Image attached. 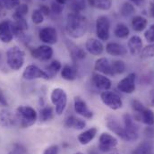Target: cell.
Wrapping results in <instances>:
<instances>
[{"mask_svg": "<svg viewBox=\"0 0 154 154\" xmlns=\"http://www.w3.org/2000/svg\"><path fill=\"white\" fill-rule=\"evenodd\" d=\"M89 28L88 19L81 13L71 12L66 16V32L69 37L80 38L85 35Z\"/></svg>", "mask_w": 154, "mask_h": 154, "instance_id": "1", "label": "cell"}, {"mask_svg": "<svg viewBox=\"0 0 154 154\" xmlns=\"http://www.w3.org/2000/svg\"><path fill=\"white\" fill-rule=\"evenodd\" d=\"M15 116L22 128H28L33 125L38 118L36 110L30 106H19L16 109Z\"/></svg>", "mask_w": 154, "mask_h": 154, "instance_id": "2", "label": "cell"}, {"mask_svg": "<svg viewBox=\"0 0 154 154\" xmlns=\"http://www.w3.org/2000/svg\"><path fill=\"white\" fill-rule=\"evenodd\" d=\"M25 60V53L19 47H12L6 51V64L14 71L20 70Z\"/></svg>", "mask_w": 154, "mask_h": 154, "instance_id": "3", "label": "cell"}, {"mask_svg": "<svg viewBox=\"0 0 154 154\" xmlns=\"http://www.w3.org/2000/svg\"><path fill=\"white\" fill-rule=\"evenodd\" d=\"M50 100L52 104L56 107V113L61 116L67 105V94L62 88H55L51 91Z\"/></svg>", "mask_w": 154, "mask_h": 154, "instance_id": "4", "label": "cell"}, {"mask_svg": "<svg viewBox=\"0 0 154 154\" xmlns=\"http://www.w3.org/2000/svg\"><path fill=\"white\" fill-rule=\"evenodd\" d=\"M124 128H125V142L132 143L138 139L139 137V127L135 124L133 116L129 114H125L123 116Z\"/></svg>", "mask_w": 154, "mask_h": 154, "instance_id": "5", "label": "cell"}, {"mask_svg": "<svg viewBox=\"0 0 154 154\" xmlns=\"http://www.w3.org/2000/svg\"><path fill=\"white\" fill-rule=\"evenodd\" d=\"M96 35L101 41H107L110 36V21L105 16H99L96 20Z\"/></svg>", "mask_w": 154, "mask_h": 154, "instance_id": "6", "label": "cell"}, {"mask_svg": "<svg viewBox=\"0 0 154 154\" xmlns=\"http://www.w3.org/2000/svg\"><path fill=\"white\" fill-rule=\"evenodd\" d=\"M100 100L104 105L113 110H117L123 107V101L120 96L111 91H104L100 94Z\"/></svg>", "mask_w": 154, "mask_h": 154, "instance_id": "7", "label": "cell"}, {"mask_svg": "<svg viewBox=\"0 0 154 154\" xmlns=\"http://www.w3.org/2000/svg\"><path fill=\"white\" fill-rule=\"evenodd\" d=\"M118 143L117 139L109 133H102L99 138V151L101 152H112Z\"/></svg>", "mask_w": 154, "mask_h": 154, "instance_id": "8", "label": "cell"}, {"mask_svg": "<svg viewBox=\"0 0 154 154\" xmlns=\"http://www.w3.org/2000/svg\"><path fill=\"white\" fill-rule=\"evenodd\" d=\"M23 79L27 81H32L36 79H44V80H49L50 76L48 75V73L44 70H41L35 65H29L26 66L23 73Z\"/></svg>", "mask_w": 154, "mask_h": 154, "instance_id": "9", "label": "cell"}, {"mask_svg": "<svg viewBox=\"0 0 154 154\" xmlns=\"http://www.w3.org/2000/svg\"><path fill=\"white\" fill-rule=\"evenodd\" d=\"M135 80L136 75L134 73H130L127 76L123 78L117 84V89L123 93L132 94L135 91Z\"/></svg>", "mask_w": 154, "mask_h": 154, "instance_id": "10", "label": "cell"}, {"mask_svg": "<svg viewBox=\"0 0 154 154\" xmlns=\"http://www.w3.org/2000/svg\"><path fill=\"white\" fill-rule=\"evenodd\" d=\"M38 38L47 45H54L57 42V32L52 26H46L39 31Z\"/></svg>", "mask_w": 154, "mask_h": 154, "instance_id": "11", "label": "cell"}, {"mask_svg": "<svg viewBox=\"0 0 154 154\" xmlns=\"http://www.w3.org/2000/svg\"><path fill=\"white\" fill-rule=\"evenodd\" d=\"M54 54L53 48L49 45H40L32 50V57L39 61H48L52 58Z\"/></svg>", "mask_w": 154, "mask_h": 154, "instance_id": "12", "label": "cell"}, {"mask_svg": "<svg viewBox=\"0 0 154 154\" xmlns=\"http://www.w3.org/2000/svg\"><path fill=\"white\" fill-rule=\"evenodd\" d=\"M75 111L78 115L82 116L86 119H91L93 117V112L89 109L87 103L80 97H75L74 100Z\"/></svg>", "mask_w": 154, "mask_h": 154, "instance_id": "13", "label": "cell"}, {"mask_svg": "<svg viewBox=\"0 0 154 154\" xmlns=\"http://www.w3.org/2000/svg\"><path fill=\"white\" fill-rule=\"evenodd\" d=\"M14 38L12 21L4 20L0 23V40L3 43H10Z\"/></svg>", "mask_w": 154, "mask_h": 154, "instance_id": "14", "label": "cell"}, {"mask_svg": "<svg viewBox=\"0 0 154 154\" xmlns=\"http://www.w3.org/2000/svg\"><path fill=\"white\" fill-rule=\"evenodd\" d=\"M91 82L97 89L102 91H109L112 86V82L110 79L100 73H94L92 75Z\"/></svg>", "mask_w": 154, "mask_h": 154, "instance_id": "15", "label": "cell"}, {"mask_svg": "<svg viewBox=\"0 0 154 154\" xmlns=\"http://www.w3.org/2000/svg\"><path fill=\"white\" fill-rule=\"evenodd\" d=\"M94 69L98 73L104 75H109V76H114L112 67H111V63L109 60L106 57H100L95 61L94 64Z\"/></svg>", "mask_w": 154, "mask_h": 154, "instance_id": "16", "label": "cell"}, {"mask_svg": "<svg viewBox=\"0 0 154 154\" xmlns=\"http://www.w3.org/2000/svg\"><path fill=\"white\" fill-rule=\"evenodd\" d=\"M18 123L16 116L14 115L9 109H4L0 110V126L11 128Z\"/></svg>", "mask_w": 154, "mask_h": 154, "instance_id": "17", "label": "cell"}, {"mask_svg": "<svg viewBox=\"0 0 154 154\" xmlns=\"http://www.w3.org/2000/svg\"><path fill=\"white\" fill-rule=\"evenodd\" d=\"M85 49L93 56H100L104 51V46L100 39L91 38L85 43Z\"/></svg>", "mask_w": 154, "mask_h": 154, "instance_id": "18", "label": "cell"}, {"mask_svg": "<svg viewBox=\"0 0 154 154\" xmlns=\"http://www.w3.org/2000/svg\"><path fill=\"white\" fill-rule=\"evenodd\" d=\"M134 119L142 121L143 124L147 125L148 126H152L154 125V112L152 109L143 106L141 110L136 112Z\"/></svg>", "mask_w": 154, "mask_h": 154, "instance_id": "19", "label": "cell"}, {"mask_svg": "<svg viewBox=\"0 0 154 154\" xmlns=\"http://www.w3.org/2000/svg\"><path fill=\"white\" fill-rule=\"evenodd\" d=\"M106 125L111 132H113L115 134L119 136L122 140H125V128H124V126H122L119 124V122L116 119L115 117L108 116L106 119Z\"/></svg>", "mask_w": 154, "mask_h": 154, "instance_id": "20", "label": "cell"}, {"mask_svg": "<svg viewBox=\"0 0 154 154\" xmlns=\"http://www.w3.org/2000/svg\"><path fill=\"white\" fill-rule=\"evenodd\" d=\"M106 51L113 57H124L127 53L126 48L117 42H109L106 46Z\"/></svg>", "mask_w": 154, "mask_h": 154, "instance_id": "21", "label": "cell"}, {"mask_svg": "<svg viewBox=\"0 0 154 154\" xmlns=\"http://www.w3.org/2000/svg\"><path fill=\"white\" fill-rule=\"evenodd\" d=\"M127 46L130 54L132 56H137L141 53L143 49V40L139 36H132L128 40Z\"/></svg>", "mask_w": 154, "mask_h": 154, "instance_id": "22", "label": "cell"}, {"mask_svg": "<svg viewBox=\"0 0 154 154\" xmlns=\"http://www.w3.org/2000/svg\"><path fill=\"white\" fill-rule=\"evenodd\" d=\"M65 126L75 130H82L86 126V122L75 116H68L65 120Z\"/></svg>", "mask_w": 154, "mask_h": 154, "instance_id": "23", "label": "cell"}, {"mask_svg": "<svg viewBox=\"0 0 154 154\" xmlns=\"http://www.w3.org/2000/svg\"><path fill=\"white\" fill-rule=\"evenodd\" d=\"M97 133H98V129L96 127H91L88 130L81 133L78 135V137H77L78 142L82 145H87L95 138Z\"/></svg>", "mask_w": 154, "mask_h": 154, "instance_id": "24", "label": "cell"}, {"mask_svg": "<svg viewBox=\"0 0 154 154\" xmlns=\"http://www.w3.org/2000/svg\"><path fill=\"white\" fill-rule=\"evenodd\" d=\"M131 154H153V145L150 141H144L141 143Z\"/></svg>", "mask_w": 154, "mask_h": 154, "instance_id": "25", "label": "cell"}, {"mask_svg": "<svg viewBox=\"0 0 154 154\" xmlns=\"http://www.w3.org/2000/svg\"><path fill=\"white\" fill-rule=\"evenodd\" d=\"M61 76L66 81H75L77 78L76 68L70 65H66L61 69Z\"/></svg>", "mask_w": 154, "mask_h": 154, "instance_id": "26", "label": "cell"}, {"mask_svg": "<svg viewBox=\"0 0 154 154\" xmlns=\"http://www.w3.org/2000/svg\"><path fill=\"white\" fill-rule=\"evenodd\" d=\"M131 24H132L133 29L135 32H143L147 27L148 21L146 20V18H144V17H143L141 15H137V16H134L132 19Z\"/></svg>", "mask_w": 154, "mask_h": 154, "instance_id": "27", "label": "cell"}, {"mask_svg": "<svg viewBox=\"0 0 154 154\" xmlns=\"http://www.w3.org/2000/svg\"><path fill=\"white\" fill-rule=\"evenodd\" d=\"M88 2L91 6L102 11L109 10L112 5V0H88Z\"/></svg>", "mask_w": 154, "mask_h": 154, "instance_id": "28", "label": "cell"}, {"mask_svg": "<svg viewBox=\"0 0 154 154\" xmlns=\"http://www.w3.org/2000/svg\"><path fill=\"white\" fill-rule=\"evenodd\" d=\"M67 5L72 12L81 13L85 9L86 2L85 0H67Z\"/></svg>", "mask_w": 154, "mask_h": 154, "instance_id": "29", "label": "cell"}, {"mask_svg": "<svg viewBox=\"0 0 154 154\" xmlns=\"http://www.w3.org/2000/svg\"><path fill=\"white\" fill-rule=\"evenodd\" d=\"M114 34L119 38H127L130 34L129 28L124 23H117L114 29Z\"/></svg>", "mask_w": 154, "mask_h": 154, "instance_id": "30", "label": "cell"}, {"mask_svg": "<svg viewBox=\"0 0 154 154\" xmlns=\"http://www.w3.org/2000/svg\"><path fill=\"white\" fill-rule=\"evenodd\" d=\"M62 69V65L58 60H53L48 66H47V73L48 75L50 76V78H52L53 76H55L59 71H61Z\"/></svg>", "mask_w": 154, "mask_h": 154, "instance_id": "31", "label": "cell"}, {"mask_svg": "<svg viewBox=\"0 0 154 154\" xmlns=\"http://www.w3.org/2000/svg\"><path fill=\"white\" fill-rule=\"evenodd\" d=\"M54 117V112L53 109L51 107L46 106L42 108L39 111V120L41 122H48L53 119Z\"/></svg>", "mask_w": 154, "mask_h": 154, "instance_id": "32", "label": "cell"}, {"mask_svg": "<svg viewBox=\"0 0 154 154\" xmlns=\"http://www.w3.org/2000/svg\"><path fill=\"white\" fill-rule=\"evenodd\" d=\"M111 67H112L114 75H121L125 73L126 66L123 60H114L113 62H111Z\"/></svg>", "mask_w": 154, "mask_h": 154, "instance_id": "33", "label": "cell"}, {"mask_svg": "<svg viewBox=\"0 0 154 154\" xmlns=\"http://www.w3.org/2000/svg\"><path fill=\"white\" fill-rule=\"evenodd\" d=\"M134 12H135L134 6L131 3H129V2H125V3L122 5L121 8H120V14H121V15L124 16V17H129V16H131Z\"/></svg>", "mask_w": 154, "mask_h": 154, "instance_id": "34", "label": "cell"}, {"mask_svg": "<svg viewBox=\"0 0 154 154\" xmlns=\"http://www.w3.org/2000/svg\"><path fill=\"white\" fill-rule=\"evenodd\" d=\"M142 59H149L154 57V42L143 48L140 53Z\"/></svg>", "mask_w": 154, "mask_h": 154, "instance_id": "35", "label": "cell"}, {"mask_svg": "<svg viewBox=\"0 0 154 154\" xmlns=\"http://www.w3.org/2000/svg\"><path fill=\"white\" fill-rule=\"evenodd\" d=\"M69 50H70V52H71L72 57H73L74 58H75V59H83V58L86 57L85 52H84L82 48L76 47L75 45V48H73L72 47H69Z\"/></svg>", "mask_w": 154, "mask_h": 154, "instance_id": "36", "label": "cell"}, {"mask_svg": "<svg viewBox=\"0 0 154 154\" xmlns=\"http://www.w3.org/2000/svg\"><path fill=\"white\" fill-rule=\"evenodd\" d=\"M32 21L35 24H40L44 21V14L41 13L39 9H35L32 11Z\"/></svg>", "mask_w": 154, "mask_h": 154, "instance_id": "37", "label": "cell"}, {"mask_svg": "<svg viewBox=\"0 0 154 154\" xmlns=\"http://www.w3.org/2000/svg\"><path fill=\"white\" fill-rule=\"evenodd\" d=\"M6 10H12L17 8L21 5V0H4Z\"/></svg>", "mask_w": 154, "mask_h": 154, "instance_id": "38", "label": "cell"}, {"mask_svg": "<svg viewBox=\"0 0 154 154\" xmlns=\"http://www.w3.org/2000/svg\"><path fill=\"white\" fill-rule=\"evenodd\" d=\"M144 37H145V39L148 41V42H152L153 43L154 42V23L152 24L148 30L145 32L144 33Z\"/></svg>", "mask_w": 154, "mask_h": 154, "instance_id": "39", "label": "cell"}, {"mask_svg": "<svg viewBox=\"0 0 154 154\" xmlns=\"http://www.w3.org/2000/svg\"><path fill=\"white\" fill-rule=\"evenodd\" d=\"M26 153V150L25 148L21 145V144H15L11 151H9V152L7 154H25Z\"/></svg>", "mask_w": 154, "mask_h": 154, "instance_id": "40", "label": "cell"}, {"mask_svg": "<svg viewBox=\"0 0 154 154\" xmlns=\"http://www.w3.org/2000/svg\"><path fill=\"white\" fill-rule=\"evenodd\" d=\"M29 12V6L27 4H23V5H20L17 8H15V12L16 14H20V15H23V16H25Z\"/></svg>", "mask_w": 154, "mask_h": 154, "instance_id": "41", "label": "cell"}, {"mask_svg": "<svg viewBox=\"0 0 154 154\" xmlns=\"http://www.w3.org/2000/svg\"><path fill=\"white\" fill-rule=\"evenodd\" d=\"M50 10L55 14H60L62 13V11H63V5L58 4V3H57V2H53L51 4Z\"/></svg>", "mask_w": 154, "mask_h": 154, "instance_id": "42", "label": "cell"}, {"mask_svg": "<svg viewBox=\"0 0 154 154\" xmlns=\"http://www.w3.org/2000/svg\"><path fill=\"white\" fill-rule=\"evenodd\" d=\"M59 153V149L57 145H51L49 147H48L43 154H58Z\"/></svg>", "mask_w": 154, "mask_h": 154, "instance_id": "43", "label": "cell"}, {"mask_svg": "<svg viewBox=\"0 0 154 154\" xmlns=\"http://www.w3.org/2000/svg\"><path fill=\"white\" fill-rule=\"evenodd\" d=\"M0 106L3 107H8V101L4 94V91H2V89L0 88Z\"/></svg>", "mask_w": 154, "mask_h": 154, "instance_id": "44", "label": "cell"}, {"mask_svg": "<svg viewBox=\"0 0 154 154\" xmlns=\"http://www.w3.org/2000/svg\"><path fill=\"white\" fill-rule=\"evenodd\" d=\"M38 9L41 11V13L44 14V16H45V15H49V14H50L51 10H50V8H49L48 5H41L40 7H39Z\"/></svg>", "mask_w": 154, "mask_h": 154, "instance_id": "45", "label": "cell"}, {"mask_svg": "<svg viewBox=\"0 0 154 154\" xmlns=\"http://www.w3.org/2000/svg\"><path fill=\"white\" fill-rule=\"evenodd\" d=\"M6 8L4 4V0H0V17H5L6 14Z\"/></svg>", "mask_w": 154, "mask_h": 154, "instance_id": "46", "label": "cell"}, {"mask_svg": "<svg viewBox=\"0 0 154 154\" xmlns=\"http://www.w3.org/2000/svg\"><path fill=\"white\" fill-rule=\"evenodd\" d=\"M131 2H133L134 5H138V6H141L143 3H144V0H130Z\"/></svg>", "mask_w": 154, "mask_h": 154, "instance_id": "47", "label": "cell"}, {"mask_svg": "<svg viewBox=\"0 0 154 154\" xmlns=\"http://www.w3.org/2000/svg\"><path fill=\"white\" fill-rule=\"evenodd\" d=\"M150 14L152 17H154V0L151 3V5H150Z\"/></svg>", "mask_w": 154, "mask_h": 154, "instance_id": "48", "label": "cell"}, {"mask_svg": "<svg viewBox=\"0 0 154 154\" xmlns=\"http://www.w3.org/2000/svg\"><path fill=\"white\" fill-rule=\"evenodd\" d=\"M57 3H58V4H60V5H65V4H66L67 3V0H55Z\"/></svg>", "mask_w": 154, "mask_h": 154, "instance_id": "49", "label": "cell"}, {"mask_svg": "<svg viewBox=\"0 0 154 154\" xmlns=\"http://www.w3.org/2000/svg\"><path fill=\"white\" fill-rule=\"evenodd\" d=\"M89 154H99V152L96 149H91L89 151Z\"/></svg>", "mask_w": 154, "mask_h": 154, "instance_id": "50", "label": "cell"}, {"mask_svg": "<svg viewBox=\"0 0 154 154\" xmlns=\"http://www.w3.org/2000/svg\"><path fill=\"white\" fill-rule=\"evenodd\" d=\"M151 102L152 105H154V90L151 92Z\"/></svg>", "mask_w": 154, "mask_h": 154, "instance_id": "51", "label": "cell"}, {"mask_svg": "<svg viewBox=\"0 0 154 154\" xmlns=\"http://www.w3.org/2000/svg\"><path fill=\"white\" fill-rule=\"evenodd\" d=\"M2 64V54H1V52H0V65Z\"/></svg>", "mask_w": 154, "mask_h": 154, "instance_id": "52", "label": "cell"}, {"mask_svg": "<svg viewBox=\"0 0 154 154\" xmlns=\"http://www.w3.org/2000/svg\"><path fill=\"white\" fill-rule=\"evenodd\" d=\"M109 154H119L117 152H110V153Z\"/></svg>", "mask_w": 154, "mask_h": 154, "instance_id": "53", "label": "cell"}, {"mask_svg": "<svg viewBox=\"0 0 154 154\" xmlns=\"http://www.w3.org/2000/svg\"><path fill=\"white\" fill-rule=\"evenodd\" d=\"M24 2H27V3H31L32 2V0H23Z\"/></svg>", "mask_w": 154, "mask_h": 154, "instance_id": "54", "label": "cell"}, {"mask_svg": "<svg viewBox=\"0 0 154 154\" xmlns=\"http://www.w3.org/2000/svg\"><path fill=\"white\" fill-rule=\"evenodd\" d=\"M75 154H83L82 152H75Z\"/></svg>", "mask_w": 154, "mask_h": 154, "instance_id": "55", "label": "cell"}, {"mask_svg": "<svg viewBox=\"0 0 154 154\" xmlns=\"http://www.w3.org/2000/svg\"><path fill=\"white\" fill-rule=\"evenodd\" d=\"M41 1H45V0H41Z\"/></svg>", "mask_w": 154, "mask_h": 154, "instance_id": "56", "label": "cell"}]
</instances>
